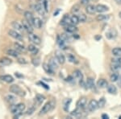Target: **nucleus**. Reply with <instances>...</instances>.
Wrapping results in <instances>:
<instances>
[{
	"label": "nucleus",
	"mask_w": 121,
	"mask_h": 119,
	"mask_svg": "<svg viewBox=\"0 0 121 119\" xmlns=\"http://www.w3.org/2000/svg\"><path fill=\"white\" fill-rule=\"evenodd\" d=\"M25 108H26V106H25V104H23V103L10 105V110H11V114L14 115L15 118H20Z\"/></svg>",
	"instance_id": "nucleus-1"
},
{
	"label": "nucleus",
	"mask_w": 121,
	"mask_h": 119,
	"mask_svg": "<svg viewBox=\"0 0 121 119\" xmlns=\"http://www.w3.org/2000/svg\"><path fill=\"white\" fill-rule=\"evenodd\" d=\"M55 106H56V101L54 100L49 101L48 102L45 103L44 106L41 108L40 113H39V115H40V116L45 115L46 114H48V112H50V111H52L53 110V109L55 108Z\"/></svg>",
	"instance_id": "nucleus-2"
},
{
	"label": "nucleus",
	"mask_w": 121,
	"mask_h": 119,
	"mask_svg": "<svg viewBox=\"0 0 121 119\" xmlns=\"http://www.w3.org/2000/svg\"><path fill=\"white\" fill-rule=\"evenodd\" d=\"M9 90H10L11 93H12L13 94H15L16 96H19V97H24L25 94H26L25 91L23 90V89L17 85H11V86H10Z\"/></svg>",
	"instance_id": "nucleus-3"
},
{
	"label": "nucleus",
	"mask_w": 121,
	"mask_h": 119,
	"mask_svg": "<svg viewBox=\"0 0 121 119\" xmlns=\"http://www.w3.org/2000/svg\"><path fill=\"white\" fill-rule=\"evenodd\" d=\"M54 57L56 58V60L58 61V63L60 64H65V56L63 54V52L60 50H56L54 52Z\"/></svg>",
	"instance_id": "nucleus-4"
},
{
	"label": "nucleus",
	"mask_w": 121,
	"mask_h": 119,
	"mask_svg": "<svg viewBox=\"0 0 121 119\" xmlns=\"http://www.w3.org/2000/svg\"><path fill=\"white\" fill-rule=\"evenodd\" d=\"M28 40L29 41L32 42L33 44H36V45H40L41 44V39L33 32L28 34Z\"/></svg>",
	"instance_id": "nucleus-5"
},
{
	"label": "nucleus",
	"mask_w": 121,
	"mask_h": 119,
	"mask_svg": "<svg viewBox=\"0 0 121 119\" xmlns=\"http://www.w3.org/2000/svg\"><path fill=\"white\" fill-rule=\"evenodd\" d=\"M99 109V103L98 101L92 99V100L90 101V102L87 105V110L90 112H94V111L97 110Z\"/></svg>",
	"instance_id": "nucleus-6"
},
{
	"label": "nucleus",
	"mask_w": 121,
	"mask_h": 119,
	"mask_svg": "<svg viewBox=\"0 0 121 119\" xmlns=\"http://www.w3.org/2000/svg\"><path fill=\"white\" fill-rule=\"evenodd\" d=\"M77 108L81 109V110H85L86 107H87V98L86 97H82L79 99L76 103Z\"/></svg>",
	"instance_id": "nucleus-7"
},
{
	"label": "nucleus",
	"mask_w": 121,
	"mask_h": 119,
	"mask_svg": "<svg viewBox=\"0 0 121 119\" xmlns=\"http://www.w3.org/2000/svg\"><path fill=\"white\" fill-rule=\"evenodd\" d=\"M117 36H118V32H117V31L115 28L110 29V30L107 31L106 32V38L107 40H116Z\"/></svg>",
	"instance_id": "nucleus-8"
},
{
	"label": "nucleus",
	"mask_w": 121,
	"mask_h": 119,
	"mask_svg": "<svg viewBox=\"0 0 121 119\" xmlns=\"http://www.w3.org/2000/svg\"><path fill=\"white\" fill-rule=\"evenodd\" d=\"M8 35L11 37H12L13 39H15V40H19V41L23 40V36L20 33H19L18 31H16V30H9Z\"/></svg>",
	"instance_id": "nucleus-9"
},
{
	"label": "nucleus",
	"mask_w": 121,
	"mask_h": 119,
	"mask_svg": "<svg viewBox=\"0 0 121 119\" xmlns=\"http://www.w3.org/2000/svg\"><path fill=\"white\" fill-rule=\"evenodd\" d=\"M22 25H23V29H24V30L26 31V32H28V34H30V33L33 32V28H34V27H33L29 22H28L26 19L22 21Z\"/></svg>",
	"instance_id": "nucleus-10"
},
{
	"label": "nucleus",
	"mask_w": 121,
	"mask_h": 119,
	"mask_svg": "<svg viewBox=\"0 0 121 119\" xmlns=\"http://www.w3.org/2000/svg\"><path fill=\"white\" fill-rule=\"evenodd\" d=\"M33 7H34V10L38 13V14L44 15L46 13V11H45V10H44V7H43L42 3H36V4L33 6Z\"/></svg>",
	"instance_id": "nucleus-11"
},
{
	"label": "nucleus",
	"mask_w": 121,
	"mask_h": 119,
	"mask_svg": "<svg viewBox=\"0 0 121 119\" xmlns=\"http://www.w3.org/2000/svg\"><path fill=\"white\" fill-rule=\"evenodd\" d=\"M64 29H65V32L67 33H69V34H74L78 32V29L77 28V27L73 24H69V25H66V26L64 27Z\"/></svg>",
	"instance_id": "nucleus-12"
},
{
	"label": "nucleus",
	"mask_w": 121,
	"mask_h": 119,
	"mask_svg": "<svg viewBox=\"0 0 121 119\" xmlns=\"http://www.w3.org/2000/svg\"><path fill=\"white\" fill-rule=\"evenodd\" d=\"M70 17H71V16H69V15L65 14L63 17H62V19H60V25H61V26L65 27V26H66V25L71 24V20H70Z\"/></svg>",
	"instance_id": "nucleus-13"
},
{
	"label": "nucleus",
	"mask_w": 121,
	"mask_h": 119,
	"mask_svg": "<svg viewBox=\"0 0 121 119\" xmlns=\"http://www.w3.org/2000/svg\"><path fill=\"white\" fill-rule=\"evenodd\" d=\"M86 89L95 90V80L92 77H88L86 81Z\"/></svg>",
	"instance_id": "nucleus-14"
},
{
	"label": "nucleus",
	"mask_w": 121,
	"mask_h": 119,
	"mask_svg": "<svg viewBox=\"0 0 121 119\" xmlns=\"http://www.w3.org/2000/svg\"><path fill=\"white\" fill-rule=\"evenodd\" d=\"M5 101L8 103L9 105H13V104H15L17 101V98L15 95H12V94H7L5 96Z\"/></svg>",
	"instance_id": "nucleus-15"
},
{
	"label": "nucleus",
	"mask_w": 121,
	"mask_h": 119,
	"mask_svg": "<svg viewBox=\"0 0 121 119\" xmlns=\"http://www.w3.org/2000/svg\"><path fill=\"white\" fill-rule=\"evenodd\" d=\"M23 15H24V18L26 19L28 22H29L33 26V21H34V17H33V15L31 11H24L23 13Z\"/></svg>",
	"instance_id": "nucleus-16"
},
{
	"label": "nucleus",
	"mask_w": 121,
	"mask_h": 119,
	"mask_svg": "<svg viewBox=\"0 0 121 119\" xmlns=\"http://www.w3.org/2000/svg\"><path fill=\"white\" fill-rule=\"evenodd\" d=\"M12 63V60H11L8 57H2L0 59V67H5V66H8Z\"/></svg>",
	"instance_id": "nucleus-17"
},
{
	"label": "nucleus",
	"mask_w": 121,
	"mask_h": 119,
	"mask_svg": "<svg viewBox=\"0 0 121 119\" xmlns=\"http://www.w3.org/2000/svg\"><path fill=\"white\" fill-rule=\"evenodd\" d=\"M108 11H109V7L106 5L98 4L96 6V11L99 13V14H103V13H105Z\"/></svg>",
	"instance_id": "nucleus-18"
},
{
	"label": "nucleus",
	"mask_w": 121,
	"mask_h": 119,
	"mask_svg": "<svg viewBox=\"0 0 121 119\" xmlns=\"http://www.w3.org/2000/svg\"><path fill=\"white\" fill-rule=\"evenodd\" d=\"M86 12L88 15H95L96 11V6L92 4H88L86 7Z\"/></svg>",
	"instance_id": "nucleus-19"
},
{
	"label": "nucleus",
	"mask_w": 121,
	"mask_h": 119,
	"mask_svg": "<svg viewBox=\"0 0 121 119\" xmlns=\"http://www.w3.org/2000/svg\"><path fill=\"white\" fill-rule=\"evenodd\" d=\"M43 69L45 71V73L48 75H51V76H53L54 75V69H52L51 66L49 65L48 64H46V63H44L43 64Z\"/></svg>",
	"instance_id": "nucleus-20"
},
{
	"label": "nucleus",
	"mask_w": 121,
	"mask_h": 119,
	"mask_svg": "<svg viewBox=\"0 0 121 119\" xmlns=\"http://www.w3.org/2000/svg\"><path fill=\"white\" fill-rule=\"evenodd\" d=\"M0 80L3 81H4L6 83H12L13 81H15L14 80V77L11 75H2L0 76Z\"/></svg>",
	"instance_id": "nucleus-21"
},
{
	"label": "nucleus",
	"mask_w": 121,
	"mask_h": 119,
	"mask_svg": "<svg viewBox=\"0 0 121 119\" xmlns=\"http://www.w3.org/2000/svg\"><path fill=\"white\" fill-rule=\"evenodd\" d=\"M11 27H12L15 30L18 31V32H23V31L24 30L22 23L17 22V21H13V22L11 23Z\"/></svg>",
	"instance_id": "nucleus-22"
},
{
	"label": "nucleus",
	"mask_w": 121,
	"mask_h": 119,
	"mask_svg": "<svg viewBox=\"0 0 121 119\" xmlns=\"http://www.w3.org/2000/svg\"><path fill=\"white\" fill-rule=\"evenodd\" d=\"M33 27L37 29H41L43 27V21L41 20V19L36 17L34 18V21H33Z\"/></svg>",
	"instance_id": "nucleus-23"
},
{
	"label": "nucleus",
	"mask_w": 121,
	"mask_h": 119,
	"mask_svg": "<svg viewBox=\"0 0 121 119\" xmlns=\"http://www.w3.org/2000/svg\"><path fill=\"white\" fill-rule=\"evenodd\" d=\"M82 110L81 109H78V108H76L74 110H73L72 112H70V116L72 118H79L82 117Z\"/></svg>",
	"instance_id": "nucleus-24"
},
{
	"label": "nucleus",
	"mask_w": 121,
	"mask_h": 119,
	"mask_svg": "<svg viewBox=\"0 0 121 119\" xmlns=\"http://www.w3.org/2000/svg\"><path fill=\"white\" fill-rule=\"evenodd\" d=\"M65 43L66 42L65 40L60 37V35H58V36H56V44H57L58 46H59L60 48H61L62 49H65V48H66Z\"/></svg>",
	"instance_id": "nucleus-25"
},
{
	"label": "nucleus",
	"mask_w": 121,
	"mask_h": 119,
	"mask_svg": "<svg viewBox=\"0 0 121 119\" xmlns=\"http://www.w3.org/2000/svg\"><path fill=\"white\" fill-rule=\"evenodd\" d=\"M48 64L51 66L52 69H53L54 70L58 69V61L56 60L55 57H51L48 60Z\"/></svg>",
	"instance_id": "nucleus-26"
},
{
	"label": "nucleus",
	"mask_w": 121,
	"mask_h": 119,
	"mask_svg": "<svg viewBox=\"0 0 121 119\" xmlns=\"http://www.w3.org/2000/svg\"><path fill=\"white\" fill-rule=\"evenodd\" d=\"M109 84L107 82V80L105 79H99L98 81H97V87L100 88V89H105V88L107 87Z\"/></svg>",
	"instance_id": "nucleus-27"
},
{
	"label": "nucleus",
	"mask_w": 121,
	"mask_h": 119,
	"mask_svg": "<svg viewBox=\"0 0 121 119\" xmlns=\"http://www.w3.org/2000/svg\"><path fill=\"white\" fill-rule=\"evenodd\" d=\"M73 77H74V79L80 81V80L83 79V74L79 69H75L74 71L73 72Z\"/></svg>",
	"instance_id": "nucleus-28"
},
{
	"label": "nucleus",
	"mask_w": 121,
	"mask_h": 119,
	"mask_svg": "<svg viewBox=\"0 0 121 119\" xmlns=\"http://www.w3.org/2000/svg\"><path fill=\"white\" fill-rule=\"evenodd\" d=\"M107 90L110 94L116 95L117 94V88L114 85H108L107 87Z\"/></svg>",
	"instance_id": "nucleus-29"
},
{
	"label": "nucleus",
	"mask_w": 121,
	"mask_h": 119,
	"mask_svg": "<svg viewBox=\"0 0 121 119\" xmlns=\"http://www.w3.org/2000/svg\"><path fill=\"white\" fill-rule=\"evenodd\" d=\"M45 100V97L44 95H41V94H37L36 97H35V102L37 105H41L44 101Z\"/></svg>",
	"instance_id": "nucleus-30"
},
{
	"label": "nucleus",
	"mask_w": 121,
	"mask_h": 119,
	"mask_svg": "<svg viewBox=\"0 0 121 119\" xmlns=\"http://www.w3.org/2000/svg\"><path fill=\"white\" fill-rule=\"evenodd\" d=\"M110 19V15H104V14H99L96 16V20L98 22H103V21H107Z\"/></svg>",
	"instance_id": "nucleus-31"
},
{
	"label": "nucleus",
	"mask_w": 121,
	"mask_h": 119,
	"mask_svg": "<svg viewBox=\"0 0 121 119\" xmlns=\"http://www.w3.org/2000/svg\"><path fill=\"white\" fill-rule=\"evenodd\" d=\"M28 50L29 52H31V53L32 54V55H36V54L39 52V49L38 48H36V44H30V45H28Z\"/></svg>",
	"instance_id": "nucleus-32"
},
{
	"label": "nucleus",
	"mask_w": 121,
	"mask_h": 119,
	"mask_svg": "<svg viewBox=\"0 0 121 119\" xmlns=\"http://www.w3.org/2000/svg\"><path fill=\"white\" fill-rule=\"evenodd\" d=\"M14 48L15 49H16L19 52H26V48H24V46L20 44L18 42H15L14 44Z\"/></svg>",
	"instance_id": "nucleus-33"
},
{
	"label": "nucleus",
	"mask_w": 121,
	"mask_h": 119,
	"mask_svg": "<svg viewBox=\"0 0 121 119\" xmlns=\"http://www.w3.org/2000/svg\"><path fill=\"white\" fill-rule=\"evenodd\" d=\"M72 100L70 98L65 99V101H63V110L65 111V112H69V105L71 104Z\"/></svg>",
	"instance_id": "nucleus-34"
},
{
	"label": "nucleus",
	"mask_w": 121,
	"mask_h": 119,
	"mask_svg": "<svg viewBox=\"0 0 121 119\" xmlns=\"http://www.w3.org/2000/svg\"><path fill=\"white\" fill-rule=\"evenodd\" d=\"M60 37L65 40V42H70L72 40H73V36L69 34V33H67V32H65V33H62L60 35Z\"/></svg>",
	"instance_id": "nucleus-35"
},
{
	"label": "nucleus",
	"mask_w": 121,
	"mask_h": 119,
	"mask_svg": "<svg viewBox=\"0 0 121 119\" xmlns=\"http://www.w3.org/2000/svg\"><path fill=\"white\" fill-rule=\"evenodd\" d=\"M7 54L13 57H18L19 55V52L16 49H7Z\"/></svg>",
	"instance_id": "nucleus-36"
},
{
	"label": "nucleus",
	"mask_w": 121,
	"mask_h": 119,
	"mask_svg": "<svg viewBox=\"0 0 121 119\" xmlns=\"http://www.w3.org/2000/svg\"><path fill=\"white\" fill-rule=\"evenodd\" d=\"M67 60L70 63H73L75 64H78V60H77V58L75 57L74 55H73V54H71V53H69L67 55Z\"/></svg>",
	"instance_id": "nucleus-37"
},
{
	"label": "nucleus",
	"mask_w": 121,
	"mask_h": 119,
	"mask_svg": "<svg viewBox=\"0 0 121 119\" xmlns=\"http://www.w3.org/2000/svg\"><path fill=\"white\" fill-rule=\"evenodd\" d=\"M119 77H120V74L118 73V72H112L110 76V80L112 82H116L118 81Z\"/></svg>",
	"instance_id": "nucleus-38"
},
{
	"label": "nucleus",
	"mask_w": 121,
	"mask_h": 119,
	"mask_svg": "<svg viewBox=\"0 0 121 119\" xmlns=\"http://www.w3.org/2000/svg\"><path fill=\"white\" fill-rule=\"evenodd\" d=\"M110 69L112 72H119L121 69V64L112 63L110 65Z\"/></svg>",
	"instance_id": "nucleus-39"
},
{
	"label": "nucleus",
	"mask_w": 121,
	"mask_h": 119,
	"mask_svg": "<svg viewBox=\"0 0 121 119\" xmlns=\"http://www.w3.org/2000/svg\"><path fill=\"white\" fill-rule=\"evenodd\" d=\"M112 53L114 56H121V48L120 47H116L112 50Z\"/></svg>",
	"instance_id": "nucleus-40"
},
{
	"label": "nucleus",
	"mask_w": 121,
	"mask_h": 119,
	"mask_svg": "<svg viewBox=\"0 0 121 119\" xmlns=\"http://www.w3.org/2000/svg\"><path fill=\"white\" fill-rule=\"evenodd\" d=\"M70 20H71V24H73V25H75V26L80 23L78 16L76 15L75 14H73V15H72V16L70 17Z\"/></svg>",
	"instance_id": "nucleus-41"
},
{
	"label": "nucleus",
	"mask_w": 121,
	"mask_h": 119,
	"mask_svg": "<svg viewBox=\"0 0 121 119\" xmlns=\"http://www.w3.org/2000/svg\"><path fill=\"white\" fill-rule=\"evenodd\" d=\"M81 4H78V3H76L71 7V12L73 14H77L78 12H79L80 9H81V7H80Z\"/></svg>",
	"instance_id": "nucleus-42"
},
{
	"label": "nucleus",
	"mask_w": 121,
	"mask_h": 119,
	"mask_svg": "<svg viewBox=\"0 0 121 119\" xmlns=\"http://www.w3.org/2000/svg\"><path fill=\"white\" fill-rule=\"evenodd\" d=\"M98 103H99V108L103 109L105 106V105H106V99H105V97H101L98 101Z\"/></svg>",
	"instance_id": "nucleus-43"
},
{
	"label": "nucleus",
	"mask_w": 121,
	"mask_h": 119,
	"mask_svg": "<svg viewBox=\"0 0 121 119\" xmlns=\"http://www.w3.org/2000/svg\"><path fill=\"white\" fill-rule=\"evenodd\" d=\"M78 19H79V22L80 23H85L86 21L87 20V17L86 15L85 14H83V13H81V14H79L78 15Z\"/></svg>",
	"instance_id": "nucleus-44"
},
{
	"label": "nucleus",
	"mask_w": 121,
	"mask_h": 119,
	"mask_svg": "<svg viewBox=\"0 0 121 119\" xmlns=\"http://www.w3.org/2000/svg\"><path fill=\"white\" fill-rule=\"evenodd\" d=\"M32 63L34 66L37 67L40 64V57H36V58H33L32 60Z\"/></svg>",
	"instance_id": "nucleus-45"
},
{
	"label": "nucleus",
	"mask_w": 121,
	"mask_h": 119,
	"mask_svg": "<svg viewBox=\"0 0 121 119\" xmlns=\"http://www.w3.org/2000/svg\"><path fill=\"white\" fill-rule=\"evenodd\" d=\"M112 63L121 64V56H115L112 59Z\"/></svg>",
	"instance_id": "nucleus-46"
},
{
	"label": "nucleus",
	"mask_w": 121,
	"mask_h": 119,
	"mask_svg": "<svg viewBox=\"0 0 121 119\" xmlns=\"http://www.w3.org/2000/svg\"><path fill=\"white\" fill-rule=\"evenodd\" d=\"M17 62H18L19 64H28V61H27V60L25 59V58H23V57H19L17 59Z\"/></svg>",
	"instance_id": "nucleus-47"
},
{
	"label": "nucleus",
	"mask_w": 121,
	"mask_h": 119,
	"mask_svg": "<svg viewBox=\"0 0 121 119\" xmlns=\"http://www.w3.org/2000/svg\"><path fill=\"white\" fill-rule=\"evenodd\" d=\"M35 111H36V108H35L34 106H32V107H31L30 109H28L26 114H27V115H32L34 114Z\"/></svg>",
	"instance_id": "nucleus-48"
},
{
	"label": "nucleus",
	"mask_w": 121,
	"mask_h": 119,
	"mask_svg": "<svg viewBox=\"0 0 121 119\" xmlns=\"http://www.w3.org/2000/svg\"><path fill=\"white\" fill-rule=\"evenodd\" d=\"M42 4H43V7H44V10H45L46 12L48 11V1L47 0H43L42 2Z\"/></svg>",
	"instance_id": "nucleus-49"
},
{
	"label": "nucleus",
	"mask_w": 121,
	"mask_h": 119,
	"mask_svg": "<svg viewBox=\"0 0 121 119\" xmlns=\"http://www.w3.org/2000/svg\"><path fill=\"white\" fill-rule=\"evenodd\" d=\"M89 3H90V0H80V4L82 6H86V7L89 4Z\"/></svg>",
	"instance_id": "nucleus-50"
},
{
	"label": "nucleus",
	"mask_w": 121,
	"mask_h": 119,
	"mask_svg": "<svg viewBox=\"0 0 121 119\" xmlns=\"http://www.w3.org/2000/svg\"><path fill=\"white\" fill-rule=\"evenodd\" d=\"M39 84H40V85H41V86L43 88H44L45 89H47V90H48V89H49V86H48V85H46V84H44V82H43V81H40V82H39Z\"/></svg>",
	"instance_id": "nucleus-51"
},
{
	"label": "nucleus",
	"mask_w": 121,
	"mask_h": 119,
	"mask_svg": "<svg viewBox=\"0 0 121 119\" xmlns=\"http://www.w3.org/2000/svg\"><path fill=\"white\" fill-rule=\"evenodd\" d=\"M73 80H74V77H73V76H69V77L65 79V81H68V82H72Z\"/></svg>",
	"instance_id": "nucleus-52"
},
{
	"label": "nucleus",
	"mask_w": 121,
	"mask_h": 119,
	"mask_svg": "<svg viewBox=\"0 0 121 119\" xmlns=\"http://www.w3.org/2000/svg\"><path fill=\"white\" fill-rule=\"evenodd\" d=\"M15 76L17 78H23L24 77H23V75H22V74H20L19 73H15Z\"/></svg>",
	"instance_id": "nucleus-53"
},
{
	"label": "nucleus",
	"mask_w": 121,
	"mask_h": 119,
	"mask_svg": "<svg viewBox=\"0 0 121 119\" xmlns=\"http://www.w3.org/2000/svg\"><path fill=\"white\" fill-rule=\"evenodd\" d=\"M101 118H102L103 119H109L110 118H109V115L107 114H103L102 116H101Z\"/></svg>",
	"instance_id": "nucleus-54"
},
{
	"label": "nucleus",
	"mask_w": 121,
	"mask_h": 119,
	"mask_svg": "<svg viewBox=\"0 0 121 119\" xmlns=\"http://www.w3.org/2000/svg\"><path fill=\"white\" fill-rule=\"evenodd\" d=\"M95 40H96V41H99V40L102 39V36H101L100 35H96V36H95Z\"/></svg>",
	"instance_id": "nucleus-55"
},
{
	"label": "nucleus",
	"mask_w": 121,
	"mask_h": 119,
	"mask_svg": "<svg viewBox=\"0 0 121 119\" xmlns=\"http://www.w3.org/2000/svg\"><path fill=\"white\" fill-rule=\"evenodd\" d=\"M60 10L59 8H58V9L55 11V12L53 13V15H54V16H57V15L60 13Z\"/></svg>",
	"instance_id": "nucleus-56"
},
{
	"label": "nucleus",
	"mask_w": 121,
	"mask_h": 119,
	"mask_svg": "<svg viewBox=\"0 0 121 119\" xmlns=\"http://www.w3.org/2000/svg\"><path fill=\"white\" fill-rule=\"evenodd\" d=\"M118 84L120 85V87H121V74L120 75V77H119V80H118Z\"/></svg>",
	"instance_id": "nucleus-57"
},
{
	"label": "nucleus",
	"mask_w": 121,
	"mask_h": 119,
	"mask_svg": "<svg viewBox=\"0 0 121 119\" xmlns=\"http://www.w3.org/2000/svg\"><path fill=\"white\" fill-rule=\"evenodd\" d=\"M115 2H116L118 5H121V0H115Z\"/></svg>",
	"instance_id": "nucleus-58"
},
{
	"label": "nucleus",
	"mask_w": 121,
	"mask_h": 119,
	"mask_svg": "<svg viewBox=\"0 0 121 119\" xmlns=\"http://www.w3.org/2000/svg\"><path fill=\"white\" fill-rule=\"evenodd\" d=\"M119 17H120V18L121 19V11H120V13H119Z\"/></svg>",
	"instance_id": "nucleus-59"
}]
</instances>
